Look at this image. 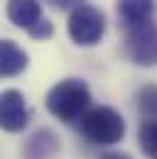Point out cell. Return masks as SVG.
I'll use <instances>...</instances> for the list:
<instances>
[{"mask_svg":"<svg viewBox=\"0 0 157 159\" xmlns=\"http://www.w3.org/2000/svg\"><path fill=\"white\" fill-rule=\"evenodd\" d=\"M106 34V15L93 5H81L69 15V37L81 47H93Z\"/></svg>","mask_w":157,"mask_h":159,"instance_id":"obj_3","label":"cell"},{"mask_svg":"<svg viewBox=\"0 0 157 159\" xmlns=\"http://www.w3.org/2000/svg\"><path fill=\"white\" fill-rule=\"evenodd\" d=\"M152 12H155V0H118V17L125 30L152 22Z\"/></svg>","mask_w":157,"mask_h":159,"instance_id":"obj_7","label":"cell"},{"mask_svg":"<svg viewBox=\"0 0 157 159\" xmlns=\"http://www.w3.org/2000/svg\"><path fill=\"white\" fill-rule=\"evenodd\" d=\"M81 132L93 144H116L125 135V120L108 105L88 108V113L81 118Z\"/></svg>","mask_w":157,"mask_h":159,"instance_id":"obj_2","label":"cell"},{"mask_svg":"<svg viewBox=\"0 0 157 159\" xmlns=\"http://www.w3.org/2000/svg\"><path fill=\"white\" fill-rule=\"evenodd\" d=\"M101 159H130V157L120 154V152H106V154H101Z\"/></svg>","mask_w":157,"mask_h":159,"instance_id":"obj_14","label":"cell"},{"mask_svg":"<svg viewBox=\"0 0 157 159\" xmlns=\"http://www.w3.org/2000/svg\"><path fill=\"white\" fill-rule=\"evenodd\" d=\"M59 152V139L52 130H37L25 144V159H52Z\"/></svg>","mask_w":157,"mask_h":159,"instance_id":"obj_9","label":"cell"},{"mask_svg":"<svg viewBox=\"0 0 157 159\" xmlns=\"http://www.w3.org/2000/svg\"><path fill=\"white\" fill-rule=\"evenodd\" d=\"M137 137H140V147H142V152H145L150 159H157V118L145 120V122L140 125Z\"/></svg>","mask_w":157,"mask_h":159,"instance_id":"obj_10","label":"cell"},{"mask_svg":"<svg viewBox=\"0 0 157 159\" xmlns=\"http://www.w3.org/2000/svg\"><path fill=\"white\" fill-rule=\"evenodd\" d=\"M123 49L128 59L137 66H155L157 64V25L145 22L137 27L125 30V42Z\"/></svg>","mask_w":157,"mask_h":159,"instance_id":"obj_4","label":"cell"},{"mask_svg":"<svg viewBox=\"0 0 157 159\" xmlns=\"http://www.w3.org/2000/svg\"><path fill=\"white\" fill-rule=\"evenodd\" d=\"M137 110L145 115L147 120L157 118V86H145L135 93Z\"/></svg>","mask_w":157,"mask_h":159,"instance_id":"obj_11","label":"cell"},{"mask_svg":"<svg viewBox=\"0 0 157 159\" xmlns=\"http://www.w3.org/2000/svg\"><path fill=\"white\" fill-rule=\"evenodd\" d=\"M44 2H49L57 10H76L81 5H86V0H44Z\"/></svg>","mask_w":157,"mask_h":159,"instance_id":"obj_13","label":"cell"},{"mask_svg":"<svg viewBox=\"0 0 157 159\" xmlns=\"http://www.w3.org/2000/svg\"><path fill=\"white\" fill-rule=\"evenodd\" d=\"M27 122H30V110H27L25 96L15 88L2 91L0 93V127L5 132H20L27 127Z\"/></svg>","mask_w":157,"mask_h":159,"instance_id":"obj_5","label":"cell"},{"mask_svg":"<svg viewBox=\"0 0 157 159\" xmlns=\"http://www.w3.org/2000/svg\"><path fill=\"white\" fill-rule=\"evenodd\" d=\"M7 20L15 27L22 30H35L42 17V2L39 0H7Z\"/></svg>","mask_w":157,"mask_h":159,"instance_id":"obj_6","label":"cell"},{"mask_svg":"<svg viewBox=\"0 0 157 159\" xmlns=\"http://www.w3.org/2000/svg\"><path fill=\"white\" fill-rule=\"evenodd\" d=\"M27 69V52L12 39H0V79L20 76Z\"/></svg>","mask_w":157,"mask_h":159,"instance_id":"obj_8","label":"cell"},{"mask_svg":"<svg viewBox=\"0 0 157 159\" xmlns=\"http://www.w3.org/2000/svg\"><path fill=\"white\" fill-rule=\"evenodd\" d=\"M52 32H54V30H52V22H49V20H42L37 27H35V30H30L27 34H30V37H35V39H47V37H52Z\"/></svg>","mask_w":157,"mask_h":159,"instance_id":"obj_12","label":"cell"},{"mask_svg":"<svg viewBox=\"0 0 157 159\" xmlns=\"http://www.w3.org/2000/svg\"><path fill=\"white\" fill-rule=\"evenodd\" d=\"M91 91L81 79H64L47 93V110L64 122L81 120L88 113Z\"/></svg>","mask_w":157,"mask_h":159,"instance_id":"obj_1","label":"cell"}]
</instances>
